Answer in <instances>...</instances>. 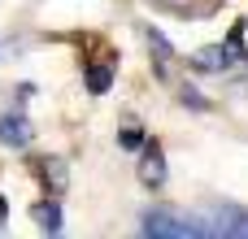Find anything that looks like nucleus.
<instances>
[{
  "label": "nucleus",
  "mask_w": 248,
  "mask_h": 239,
  "mask_svg": "<svg viewBox=\"0 0 248 239\" xmlns=\"http://www.w3.org/2000/svg\"><path fill=\"white\" fill-rule=\"evenodd\" d=\"M140 231L144 235H157V239H196V235H205V226L179 218L174 209H148L144 222H140Z\"/></svg>",
  "instance_id": "f257e3e1"
},
{
  "label": "nucleus",
  "mask_w": 248,
  "mask_h": 239,
  "mask_svg": "<svg viewBox=\"0 0 248 239\" xmlns=\"http://www.w3.org/2000/svg\"><path fill=\"white\" fill-rule=\"evenodd\" d=\"M140 183L144 187H161L166 183V157H161L157 144H144V152H140Z\"/></svg>",
  "instance_id": "f03ea898"
},
{
  "label": "nucleus",
  "mask_w": 248,
  "mask_h": 239,
  "mask_svg": "<svg viewBox=\"0 0 248 239\" xmlns=\"http://www.w3.org/2000/svg\"><path fill=\"white\" fill-rule=\"evenodd\" d=\"M35 174H39V183L52 192V196H61L65 187H70V174H65V161H57V157H35Z\"/></svg>",
  "instance_id": "7ed1b4c3"
},
{
  "label": "nucleus",
  "mask_w": 248,
  "mask_h": 239,
  "mask_svg": "<svg viewBox=\"0 0 248 239\" xmlns=\"http://www.w3.org/2000/svg\"><path fill=\"white\" fill-rule=\"evenodd\" d=\"M31 139H35V131H31V122L22 113H4L0 118V144L4 148H26Z\"/></svg>",
  "instance_id": "20e7f679"
},
{
  "label": "nucleus",
  "mask_w": 248,
  "mask_h": 239,
  "mask_svg": "<svg viewBox=\"0 0 248 239\" xmlns=\"http://www.w3.org/2000/svg\"><path fill=\"white\" fill-rule=\"evenodd\" d=\"M214 218H218V231H222V235L248 239V209H240V205H218Z\"/></svg>",
  "instance_id": "39448f33"
},
{
  "label": "nucleus",
  "mask_w": 248,
  "mask_h": 239,
  "mask_svg": "<svg viewBox=\"0 0 248 239\" xmlns=\"http://www.w3.org/2000/svg\"><path fill=\"white\" fill-rule=\"evenodd\" d=\"M83 78H87V91H92V96H105V91L113 87V57H105V61H92Z\"/></svg>",
  "instance_id": "423d86ee"
},
{
  "label": "nucleus",
  "mask_w": 248,
  "mask_h": 239,
  "mask_svg": "<svg viewBox=\"0 0 248 239\" xmlns=\"http://www.w3.org/2000/svg\"><path fill=\"white\" fill-rule=\"evenodd\" d=\"M157 4L170 9V13H179V17H209L218 9V0H157Z\"/></svg>",
  "instance_id": "0eeeda50"
},
{
  "label": "nucleus",
  "mask_w": 248,
  "mask_h": 239,
  "mask_svg": "<svg viewBox=\"0 0 248 239\" xmlns=\"http://www.w3.org/2000/svg\"><path fill=\"white\" fill-rule=\"evenodd\" d=\"M144 39H148V48H153V65H157L161 74H170V61H174V52H170L166 35H161V30H153V26H144Z\"/></svg>",
  "instance_id": "6e6552de"
},
{
  "label": "nucleus",
  "mask_w": 248,
  "mask_h": 239,
  "mask_svg": "<svg viewBox=\"0 0 248 239\" xmlns=\"http://www.w3.org/2000/svg\"><path fill=\"white\" fill-rule=\"evenodd\" d=\"M31 218H35V226H39L44 235H57V231H61V209H57V200H39V205L31 209Z\"/></svg>",
  "instance_id": "1a4fd4ad"
},
{
  "label": "nucleus",
  "mask_w": 248,
  "mask_h": 239,
  "mask_svg": "<svg viewBox=\"0 0 248 239\" xmlns=\"http://www.w3.org/2000/svg\"><path fill=\"white\" fill-rule=\"evenodd\" d=\"M192 70H231V61H227L222 44H214V48H205V52L192 57Z\"/></svg>",
  "instance_id": "9d476101"
},
{
  "label": "nucleus",
  "mask_w": 248,
  "mask_h": 239,
  "mask_svg": "<svg viewBox=\"0 0 248 239\" xmlns=\"http://www.w3.org/2000/svg\"><path fill=\"white\" fill-rule=\"evenodd\" d=\"M118 144H122V148H144V131H140V126H122V131H118Z\"/></svg>",
  "instance_id": "9b49d317"
},
{
  "label": "nucleus",
  "mask_w": 248,
  "mask_h": 239,
  "mask_svg": "<svg viewBox=\"0 0 248 239\" xmlns=\"http://www.w3.org/2000/svg\"><path fill=\"white\" fill-rule=\"evenodd\" d=\"M4 218H9V205H4V200H0V222H4Z\"/></svg>",
  "instance_id": "f8f14e48"
}]
</instances>
